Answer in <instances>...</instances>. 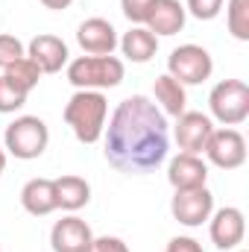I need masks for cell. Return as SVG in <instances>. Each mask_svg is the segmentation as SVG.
I'll list each match as a JSON object with an SVG mask.
<instances>
[{"label":"cell","mask_w":249,"mask_h":252,"mask_svg":"<svg viewBox=\"0 0 249 252\" xmlns=\"http://www.w3.org/2000/svg\"><path fill=\"white\" fill-rule=\"evenodd\" d=\"M106 161L129 176L153 173L170 153L167 115L144 94H132L118 103L112 121L103 129Z\"/></svg>","instance_id":"cell-1"},{"label":"cell","mask_w":249,"mask_h":252,"mask_svg":"<svg viewBox=\"0 0 249 252\" xmlns=\"http://www.w3.org/2000/svg\"><path fill=\"white\" fill-rule=\"evenodd\" d=\"M109 118V100L103 91H76L64 106V124L79 144H97Z\"/></svg>","instance_id":"cell-2"},{"label":"cell","mask_w":249,"mask_h":252,"mask_svg":"<svg viewBox=\"0 0 249 252\" xmlns=\"http://www.w3.org/2000/svg\"><path fill=\"white\" fill-rule=\"evenodd\" d=\"M126 67L118 56H79L67 64V82L76 91H103L124 82Z\"/></svg>","instance_id":"cell-3"},{"label":"cell","mask_w":249,"mask_h":252,"mask_svg":"<svg viewBox=\"0 0 249 252\" xmlns=\"http://www.w3.org/2000/svg\"><path fill=\"white\" fill-rule=\"evenodd\" d=\"M3 144H6L3 150L12 153L15 158L32 161V158H38V156L47 150V144H50V129H47V124H44L41 118H35V115H21V118H15L12 124L6 126Z\"/></svg>","instance_id":"cell-4"},{"label":"cell","mask_w":249,"mask_h":252,"mask_svg":"<svg viewBox=\"0 0 249 252\" xmlns=\"http://www.w3.org/2000/svg\"><path fill=\"white\" fill-rule=\"evenodd\" d=\"M211 118L223 126H238L249 118V85L244 79H223L208 94Z\"/></svg>","instance_id":"cell-5"},{"label":"cell","mask_w":249,"mask_h":252,"mask_svg":"<svg viewBox=\"0 0 249 252\" xmlns=\"http://www.w3.org/2000/svg\"><path fill=\"white\" fill-rule=\"evenodd\" d=\"M214 59L205 47L199 44H182L167 56V73L173 79H179L182 85H199L211 76Z\"/></svg>","instance_id":"cell-6"},{"label":"cell","mask_w":249,"mask_h":252,"mask_svg":"<svg viewBox=\"0 0 249 252\" xmlns=\"http://www.w3.org/2000/svg\"><path fill=\"white\" fill-rule=\"evenodd\" d=\"M202 153L208 156V161L214 167H220V170H238L247 161V138L238 129L223 126V129L211 132V138H208V144H205Z\"/></svg>","instance_id":"cell-7"},{"label":"cell","mask_w":249,"mask_h":252,"mask_svg":"<svg viewBox=\"0 0 249 252\" xmlns=\"http://www.w3.org/2000/svg\"><path fill=\"white\" fill-rule=\"evenodd\" d=\"M214 211V196L208 188H193V190H176L170 199V214L176 223H182L187 229H199L202 223H208Z\"/></svg>","instance_id":"cell-8"},{"label":"cell","mask_w":249,"mask_h":252,"mask_svg":"<svg viewBox=\"0 0 249 252\" xmlns=\"http://www.w3.org/2000/svg\"><path fill=\"white\" fill-rule=\"evenodd\" d=\"M208 235H211V244L217 250H235V247H241L244 235H247V217H244V211L235 208V205L211 211V217H208Z\"/></svg>","instance_id":"cell-9"},{"label":"cell","mask_w":249,"mask_h":252,"mask_svg":"<svg viewBox=\"0 0 249 252\" xmlns=\"http://www.w3.org/2000/svg\"><path fill=\"white\" fill-rule=\"evenodd\" d=\"M91 241H94L91 226L82 217H76V214H67L62 220H56L53 229H50V247H53V252H88L91 250Z\"/></svg>","instance_id":"cell-10"},{"label":"cell","mask_w":249,"mask_h":252,"mask_svg":"<svg viewBox=\"0 0 249 252\" xmlns=\"http://www.w3.org/2000/svg\"><path fill=\"white\" fill-rule=\"evenodd\" d=\"M211 132H214V124L202 112H182L176 118V126H173V138H176L179 150L182 153H193V156H199L205 150Z\"/></svg>","instance_id":"cell-11"},{"label":"cell","mask_w":249,"mask_h":252,"mask_svg":"<svg viewBox=\"0 0 249 252\" xmlns=\"http://www.w3.org/2000/svg\"><path fill=\"white\" fill-rule=\"evenodd\" d=\"M76 41L85 56H112L118 47V30L106 18H88L79 24Z\"/></svg>","instance_id":"cell-12"},{"label":"cell","mask_w":249,"mask_h":252,"mask_svg":"<svg viewBox=\"0 0 249 252\" xmlns=\"http://www.w3.org/2000/svg\"><path fill=\"white\" fill-rule=\"evenodd\" d=\"M167 182L173 185V190L205 188V182H208V164L199 156H193V153H179L176 158H170Z\"/></svg>","instance_id":"cell-13"},{"label":"cell","mask_w":249,"mask_h":252,"mask_svg":"<svg viewBox=\"0 0 249 252\" xmlns=\"http://www.w3.org/2000/svg\"><path fill=\"white\" fill-rule=\"evenodd\" d=\"M27 56L38 64L41 73H59L64 64H67V56L70 53H67V44H64L59 35L44 32V35H35L27 44Z\"/></svg>","instance_id":"cell-14"},{"label":"cell","mask_w":249,"mask_h":252,"mask_svg":"<svg viewBox=\"0 0 249 252\" xmlns=\"http://www.w3.org/2000/svg\"><path fill=\"white\" fill-rule=\"evenodd\" d=\"M185 21H187V12L179 0H156L144 24L158 38V35H176V32H182Z\"/></svg>","instance_id":"cell-15"},{"label":"cell","mask_w":249,"mask_h":252,"mask_svg":"<svg viewBox=\"0 0 249 252\" xmlns=\"http://www.w3.org/2000/svg\"><path fill=\"white\" fill-rule=\"evenodd\" d=\"M21 205H24V211L32 214V217H47V214H53V211L59 208L53 179H44V176L30 179V182L21 188Z\"/></svg>","instance_id":"cell-16"},{"label":"cell","mask_w":249,"mask_h":252,"mask_svg":"<svg viewBox=\"0 0 249 252\" xmlns=\"http://www.w3.org/2000/svg\"><path fill=\"white\" fill-rule=\"evenodd\" d=\"M153 94H156V106L170 115V118H179L182 112H187V94H185V85L179 79H173L170 73H161L156 76V85H153Z\"/></svg>","instance_id":"cell-17"},{"label":"cell","mask_w":249,"mask_h":252,"mask_svg":"<svg viewBox=\"0 0 249 252\" xmlns=\"http://www.w3.org/2000/svg\"><path fill=\"white\" fill-rule=\"evenodd\" d=\"M53 188H56V202H59V208L64 211H79V208H85L88 205V199H91V185L82 179V176H76V173H64L59 179H53Z\"/></svg>","instance_id":"cell-18"},{"label":"cell","mask_w":249,"mask_h":252,"mask_svg":"<svg viewBox=\"0 0 249 252\" xmlns=\"http://www.w3.org/2000/svg\"><path fill=\"white\" fill-rule=\"evenodd\" d=\"M118 47L124 50V56L129 62L144 64L158 53V38L147 27H132L129 32H124V38H118Z\"/></svg>","instance_id":"cell-19"},{"label":"cell","mask_w":249,"mask_h":252,"mask_svg":"<svg viewBox=\"0 0 249 252\" xmlns=\"http://www.w3.org/2000/svg\"><path fill=\"white\" fill-rule=\"evenodd\" d=\"M3 76L15 85V88H21L24 94H30L35 85H38V79H41V70H38V64L32 62L30 56H24V59H18L15 64H9L6 70H3Z\"/></svg>","instance_id":"cell-20"},{"label":"cell","mask_w":249,"mask_h":252,"mask_svg":"<svg viewBox=\"0 0 249 252\" xmlns=\"http://www.w3.org/2000/svg\"><path fill=\"white\" fill-rule=\"evenodd\" d=\"M226 24L238 41H249V0H229Z\"/></svg>","instance_id":"cell-21"},{"label":"cell","mask_w":249,"mask_h":252,"mask_svg":"<svg viewBox=\"0 0 249 252\" xmlns=\"http://www.w3.org/2000/svg\"><path fill=\"white\" fill-rule=\"evenodd\" d=\"M30 94H24L21 88H15L6 76H0V115H12L18 109H24Z\"/></svg>","instance_id":"cell-22"},{"label":"cell","mask_w":249,"mask_h":252,"mask_svg":"<svg viewBox=\"0 0 249 252\" xmlns=\"http://www.w3.org/2000/svg\"><path fill=\"white\" fill-rule=\"evenodd\" d=\"M27 56V47L21 44V38L15 35H0V70H6L9 64H15L18 59Z\"/></svg>","instance_id":"cell-23"},{"label":"cell","mask_w":249,"mask_h":252,"mask_svg":"<svg viewBox=\"0 0 249 252\" xmlns=\"http://www.w3.org/2000/svg\"><path fill=\"white\" fill-rule=\"evenodd\" d=\"M223 3L226 0H187L185 12H190L196 21H214L223 12Z\"/></svg>","instance_id":"cell-24"},{"label":"cell","mask_w":249,"mask_h":252,"mask_svg":"<svg viewBox=\"0 0 249 252\" xmlns=\"http://www.w3.org/2000/svg\"><path fill=\"white\" fill-rule=\"evenodd\" d=\"M153 3H156V0H121V9H124L126 21L144 24L147 15H150V9H153Z\"/></svg>","instance_id":"cell-25"},{"label":"cell","mask_w":249,"mask_h":252,"mask_svg":"<svg viewBox=\"0 0 249 252\" xmlns=\"http://www.w3.org/2000/svg\"><path fill=\"white\" fill-rule=\"evenodd\" d=\"M88 252H129V247L121 238H115V235H103V238L91 241V250Z\"/></svg>","instance_id":"cell-26"},{"label":"cell","mask_w":249,"mask_h":252,"mask_svg":"<svg viewBox=\"0 0 249 252\" xmlns=\"http://www.w3.org/2000/svg\"><path fill=\"white\" fill-rule=\"evenodd\" d=\"M164 252H205V250H202L199 241H193L187 235H179V238H170V244H167Z\"/></svg>","instance_id":"cell-27"},{"label":"cell","mask_w":249,"mask_h":252,"mask_svg":"<svg viewBox=\"0 0 249 252\" xmlns=\"http://www.w3.org/2000/svg\"><path fill=\"white\" fill-rule=\"evenodd\" d=\"M70 3H73V0H41V6H44V9H53V12H62Z\"/></svg>","instance_id":"cell-28"},{"label":"cell","mask_w":249,"mask_h":252,"mask_svg":"<svg viewBox=\"0 0 249 252\" xmlns=\"http://www.w3.org/2000/svg\"><path fill=\"white\" fill-rule=\"evenodd\" d=\"M3 170H6V150L0 147V176H3Z\"/></svg>","instance_id":"cell-29"},{"label":"cell","mask_w":249,"mask_h":252,"mask_svg":"<svg viewBox=\"0 0 249 252\" xmlns=\"http://www.w3.org/2000/svg\"><path fill=\"white\" fill-rule=\"evenodd\" d=\"M241 252H247V250H241Z\"/></svg>","instance_id":"cell-30"}]
</instances>
